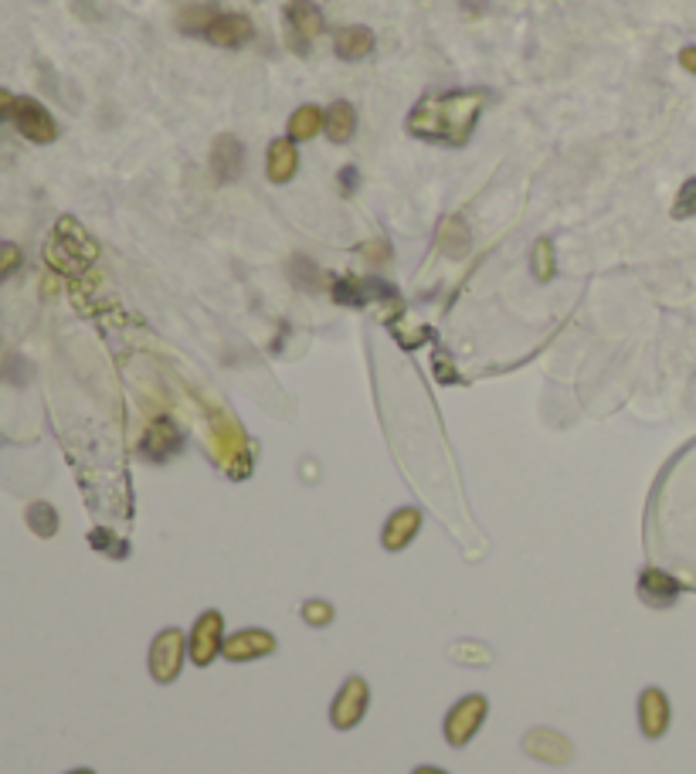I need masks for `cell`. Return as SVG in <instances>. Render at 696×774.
I'll return each mask as SVG.
<instances>
[{
    "label": "cell",
    "instance_id": "836d02e7",
    "mask_svg": "<svg viewBox=\"0 0 696 774\" xmlns=\"http://www.w3.org/2000/svg\"><path fill=\"white\" fill-rule=\"evenodd\" d=\"M411 774H449V771H442V768H432V764H421V768H415Z\"/></svg>",
    "mask_w": 696,
    "mask_h": 774
},
{
    "label": "cell",
    "instance_id": "7402d4cb",
    "mask_svg": "<svg viewBox=\"0 0 696 774\" xmlns=\"http://www.w3.org/2000/svg\"><path fill=\"white\" fill-rule=\"evenodd\" d=\"M449 659H455L459 666L479 669V666H489V662H493V652H489L486 645L476 642V639H462V642L449 645Z\"/></svg>",
    "mask_w": 696,
    "mask_h": 774
},
{
    "label": "cell",
    "instance_id": "4dcf8cb0",
    "mask_svg": "<svg viewBox=\"0 0 696 774\" xmlns=\"http://www.w3.org/2000/svg\"><path fill=\"white\" fill-rule=\"evenodd\" d=\"M680 65L686 68V72H693V75H696V45H690V48H683V51H680Z\"/></svg>",
    "mask_w": 696,
    "mask_h": 774
},
{
    "label": "cell",
    "instance_id": "4fadbf2b",
    "mask_svg": "<svg viewBox=\"0 0 696 774\" xmlns=\"http://www.w3.org/2000/svg\"><path fill=\"white\" fill-rule=\"evenodd\" d=\"M639 598L646 601L649 608H656V612H666V608L680 598V584L669 578V574L649 567V571L639 574Z\"/></svg>",
    "mask_w": 696,
    "mask_h": 774
},
{
    "label": "cell",
    "instance_id": "d6986e66",
    "mask_svg": "<svg viewBox=\"0 0 696 774\" xmlns=\"http://www.w3.org/2000/svg\"><path fill=\"white\" fill-rule=\"evenodd\" d=\"M357 129V113L350 102H333L330 113H326V136H330L333 143H350V136H354Z\"/></svg>",
    "mask_w": 696,
    "mask_h": 774
},
{
    "label": "cell",
    "instance_id": "ffe728a7",
    "mask_svg": "<svg viewBox=\"0 0 696 774\" xmlns=\"http://www.w3.org/2000/svg\"><path fill=\"white\" fill-rule=\"evenodd\" d=\"M323 123H326V116H323L320 106H303V109H296V113H292V119H289V140H292V143L313 140V136L323 129Z\"/></svg>",
    "mask_w": 696,
    "mask_h": 774
},
{
    "label": "cell",
    "instance_id": "8fae6325",
    "mask_svg": "<svg viewBox=\"0 0 696 774\" xmlns=\"http://www.w3.org/2000/svg\"><path fill=\"white\" fill-rule=\"evenodd\" d=\"M204 38H208L214 48H242L255 38V28L245 14H218L208 24Z\"/></svg>",
    "mask_w": 696,
    "mask_h": 774
},
{
    "label": "cell",
    "instance_id": "9c48e42d",
    "mask_svg": "<svg viewBox=\"0 0 696 774\" xmlns=\"http://www.w3.org/2000/svg\"><path fill=\"white\" fill-rule=\"evenodd\" d=\"M211 170L218 177V184H235L245 174V146L238 136H218L211 146Z\"/></svg>",
    "mask_w": 696,
    "mask_h": 774
},
{
    "label": "cell",
    "instance_id": "ba28073f",
    "mask_svg": "<svg viewBox=\"0 0 696 774\" xmlns=\"http://www.w3.org/2000/svg\"><path fill=\"white\" fill-rule=\"evenodd\" d=\"M523 751L530 754V758L544 761V764H554V768H561V764H567L574 758V747L571 741H567L564 734H557V730H530L527 737H523Z\"/></svg>",
    "mask_w": 696,
    "mask_h": 774
},
{
    "label": "cell",
    "instance_id": "d4e9b609",
    "mask_svg": "<svg viewBox=\"0 0 696 774\" xmlns=\"http://www.w3.org/2000/svg\"><path fill=\"white\" fill-rule=\"evenodd\" d=\"M218 17V11H214L211 4H197V7H191L187 14H180V28L184 31H208V24Z\"/></svg>",
    "mask_w": 696,
    "mask_h": 774
},
{
    "label": "cell",
    "instance_id": "5bb4252c",
    "mask_svg": "<svg viewBox=\"0 0 696 774\" xmlns=\"http://www.w3.org/2000/svg\"><path fill=\"white\" fill-rule=\"evenodd\" d=\"M639 727H642V734L646 737H663L666 734V727H669V707H666V696H663V690H646L642 693V700H639Z\"/></svg>",
    "mask_w": 696,
    "mask_h": 774
},
{
    "label": "cell",
    "instance_id": "4316f807",
    "mask_svg": "<svg viewBox=\"0 0 696 774\" xmlns=\"http://www.w3.org/2000/svg\"><path fill=\"white\" fill-rule=\"evenodd\" d=\"M696 214V177H690L686 184L680 187V197H676L673 204V218H693Z\"/></svg>",
    "mask_w": 696,
    "mask_h": 774
},
{
    "label": "cell",
    "instance_id": "f1b7e54d",
    "mask_svg": "<svg viewBox=\"0 0 696 774\" xmlns=\"http://www.w3.org/2000/svg\"><path fill=\"white\" fill-rule=\"evenodd\" d=\"M21 258H24L21 248H17L14 242H0V282L21 269Z\"/></svg>",
    "mask_w": 696,
    "mask_h": 774
},
{
    "label": "cell",
    "instance_id": "2e32d148",
    "mask_svg": "<svg viewBox=\"0 0 696 774\" xmlns=\"http://www.w3.org/2000/svg\"><path fill=\"white\" fill-rule=\"evenodd\" d=\"M333 51L343 58V62H360L374 51V31L364 28V24H350V28H340L333 34Z\"/></svg>",
    "mask_w": 696,
    "mask_h": 774
},
{
    "label": "cell",
    "instance_id": "f546056e",
    "mask_svg": "<svg viewBox=\"0 0 696 774\" xmlns=\"http://www.w3.org/2000/svg\"><path fill=\"white\" fill-rule=\"evenodd\" d=\"M357 184H360L357 167H343V170H340V191H343V194H354Z\"/></svg>",
    "mask_w": 696,
    "mask_h": 774
},
{
    "label": "cell",
    "instance_id": "d6a6232c",
    "mask_svg": "<svg viewBox=\"0 0 696 774\" xmlns=\"http://www.w3.org/2000/svg\"><path fill=\"white\" fill-rule=\"evenodd\" d=\"M486 4H489V0H462V7H466V11H472V14H479Z\"/></svg>",
    "mask_w": 696,
    "mask_h": 774
},
{
    "label": "cell",
    "instance_id": "6da1fadb",
    "mask_svg": "<svg viewBox=\"0 0 696 774\" xmlns=\"http://www.w3.org/2000/svg\"><path fill=\"white\" fill-rule=\"evenodd\" d=\"M486 96L479 89L472 92H445V96H432L411 113L408 129L421 140L462 146L469 140V133L476 129V119L483 113Z\"/></svg>",
    "mask_w": 696,
    "mask_h": 774
},
{
    "label": "cell",
    "instance_id": "83f0119b",
    "mask_svg": "<svg viewBox=\"0 0 696 774\" xmlns=\"http://www.w3.org/2000/svg\"><path fill=\"white\" fill-rule=\"evenodd\" d=\"M534 275L540 282H547L554 275V252H551V242H537V248H534Z\"/></svg>",
    "mask_w": 696,
    "mask_h": 774
},
{
    "label": "cell",
    "instance_id": "5b68a950",
    "mask_svg": "<svg viewBox=\"0 0 696 774\" xmlns=\"http://www.w3.org/2000/svg\"><path fill=\"white\" fill-rule=\"evenodd\" d=\"M367 703H371V693H367V683L360 676H350L347 683L340 686L337 700H333V710H330V720L337 730H350L364 720L367 713Z\"/></svg>",
    "mask_w": 696,
    "mask_h": 774
},
{
    "label": "cell",
    "instance_id": "484cf974",
    "mask_svg": "<svg viewBox=\"0 0 696 774\" xmlns=\"http://www.w3.org/2000/svg\"><path fill=\"white\" fill-rule=\"evenodd\" d=\"M303 618L313 629H323V625L333 622V605L330 601H320V598H309L303 605Z\"/></svg>",
    "mask_w": 696,
    "mask_h": 774
},
{
    "label": "cell",
    "instance_id": "ac0fdd59",
    "mask_svg": "<svg viewBox=\"0 0 696 774\" xmlns=\"http://www.w3.org/2000/svg\"><path fill=\"white\" fill-rule=\"evenodd\" d=\"M418 527H421V513L415 510V506H405V510H398L388 520V527H384V547H388V550L408 547L411 540H415Z\"/></svg>",
    "mask_w": 696,
    "mask_h": 774
},
{
    "label": "cell",
    "instance_id": "8992f818",
    "mask_svg": "<svg viewBox=\"0 0 696 774\" xmlns=\"http://www.w3.org/2000/svg\"><path fill=\"white\" fill-rule=\"evenodd\" d=\"M14 123L21 129L24 140H31V143H55V136H58V126H55V119H51V113L38 99H28V96H21L14 102Z\"/></svg>",
    "mask_w": 696,
    "mask_h": 774
},
{
    "label": "cell",
    "instance_id": "cb8c5ba5",
    "mask_svg": "<svg viewBox=\"0 0 696 774\" xmlns=\"http://www.w3.org/2000/svg\"><path fill=\"white\" fill-rule=\"evenodd\" d=\"M28 523H31V530L38 533V537H55V530H58V513L51 510L48 503H31V506H28Z\"/></svg>",
    "mask_w": 696,
    "mask_h": 774
},
{
    "label": "cell",
    "instance_id": "7a4b0ae2",
    "mask_svg": "<svg viewBox=\"0 0 696 774\" xmlns=\"http://www.w3.org/2000/svg\"><path fill=\"white\" fill-rule=\"evenodd\" d=\"M96 258V242L85 235V228L75 218H62L55 228V242L48 245V262L62 272H72V265H82Z\"/></svg>",
    "mask_w": 696,
    "mask_h": 774
},
{
    "label": "cell",
    "instance_id": "1f68e13d",
    "mask_svg": "<svg viewBox=\"0 0 696 774\" xmlns=\"http://www.w3.org/2000/svg\"><path fill=\"white\" fill-rule=\"evenodd\" d=\"M14 102H17V99L11 96V92H7V89H0V119L14 113Z\"/></svg>",
    "mask_w": 696,
    "mask_h": 774
},
{
    "label": "cell",
    "instance_id": "44dd1931",
    "mask_svg": "<svg viewBox=\"0 0 696 774\" xmlns=\"http://www.w3.org/2000/svg\"><path fill=\"white\" fill-rule=\"evenodd\" d=\"M438 242H442V252L449 258H462L469 252V228L462 218H449L442 225V235H438Z\"/></svg>",
    "mask_w": 696,
    "mask_h": 774
},
{
    "label": "cell",
    "instance_id": "603a6c76",
    "mask_svg": "<svg viewBox=\"0 0 696 774\" xmlns=\"http://www.w3.org/2000/svg\"><path fill=\"white\" fill-rule=\"evenodd\" d=\"M289 275H292V282H296L299 289H306V292H320V269H316V262L313 258H306V255H296L289 262Z\"/></svg>",
    "mask_w": 696,
    "mask_h": 774
},
{
    "label": "cell",
    "instance_id": "e0dca14e",
    "mask_svg": "<svg viewBox=\"0 0 696 774\" xmlns=\"http://www.w3.org/2000/svg\"><path fill=\"white\" fill-rule=\"evenodd\" d=\"M299 170V153L292 140H276L269 146V160H265V174L272 184H289Z\"/></svg>",
    "mask_w": 696,
    "mask_h": 774
},
{
    "label": "cell",
    "instance_id": "e575fe53",
    "mask_svg": "<svg viewBox=\"0 0 696 774\" xmlns=\"http://www.w3.org/2000/svg\"><path fill=\"white\" fill-rule=\"evenodd\" d=\"M68 774H96V771H89V768H79V771H68Z\"/></svg>",
    "mask_w": 696,
    "mask_h": 774
},
{
    "label": "cell",
    "instance_id": "52a82bcc",
    "mask_svg": "<svg viewBox=\"0 0 696 774\" xmlns=\"http://www.w3.org/2000/svg\"><path fill=\"white\" fill-rule=\"evenodd\" d=\"M184 652H187V639L177 629L160 632L157 642H153V649H150V673H153V679H160V683H170V679H177L180 662H184Z\"/></svg>",
    "mask_w": 696,
    "mask_h": 774
},
{
    "label": "cell",
    "instance_id": "3957f363",
    "mask_svg": "<svg viewBox=\"0 0 696 774\" xmlns=\"http://www.w3.org/2000/svg\"><path fill=\"white\" fill-rule=\"evenodd\" d=\"M323 34V11L313 0H289L286 4V41L296 55H309L313 38Z\"/></svg>",
    "mask_w": 696,
    "mask_h": 774
},
{
    "label": "cell",
    "instance_id": "9a60e30c",
    "mask_svg": "<svg viewBox=\"0 0 696 774\" xmlns=\"http://www.w3.org/2000/svg\"><path fill=\"white\" fill-rule=\"evenodd\" d=\"M180 445H184V435L177 432V425L170 418H160L150 425V432H146L143 438V452L150 455V459H170L174 452H180Z\"/></svg>",
    "mask_w": 696,
    "mask_h": 774
},
{
    "label": "cell",
    "instance_id": "30bf717a",
    "mask_svg": "<svg viewBox=\"0 0 696 774\" xmlns=\"http://www.w3.org/2000/svg\"><path fill=\"white\" fill-rule=\"evenodd\" d=\"M221 615L218 612H204L197 618L191 639H187V652H191L194 666H208V662L221 652Z\"/></svg>",
    "mask_w": 696,
    "mask_h": 774
},
{
    "label": "cell",
    "instance_id": "7c38bea8",
    "mask_svg": "<svg viewBox=\"0 0 696 774\" xmlns=\"http://www.w3.org/2000/svg\"><path fill=\"white\" fill-rule=\"evenodd\" d=\"M225 656L231 662H248V659H259V656H269L276 652V635L272 632H262V629H248V632H238L231 635L225 642Z\"/></svg>",
    "mask_w": 696,
    "mask_h": 774
},
{
    "label": "cell",
    "instance_id": "277c9868",
    "mask_svg": "<svg viewBox=\"0 0 696 774\" xmlns=\"http://www.w3.org/2000/svg\"><path fill=\"white\" fill-rule=\"evenodd\" d=\"M486 713H489L486 696H466V700H459L449 710V717H445V741L452 747H466L479 734Z\"/></svg>",
    "mask_w": 696,
    "mask_h": 774
}]
</instances>
